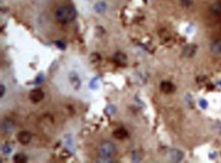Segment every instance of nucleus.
Segmentation results:
<instances>
[{
    "instance_id": "nucleus-6",
    "label": "nucleus",
    "mask_w": 221,
    "mask_h": 163,
    "mask_svg": "<svg viewBox=\"0 0 221 163\" xmlns=\"http://www.w3.org/2000/svg\"><path fill=\"white\" fill-rule=\"evenodd\" d=\"M17 140H18V142L24 144V145L29 144L32 140V134L28 131L21 132H18L17 134Z\"/></svg>"
},
{
    "instance_id": "nucleus-13",
    "label": "nucleus",
    "mask_w": 221,
    "mask_h": 163,
    "mask_svg": "<svg viewBox=\"0 0 221 163\" xmlns=\"http://www.w3.org/2000/svg\"><path fill=\"white\" fill-rule=\"evenodd\" d=\"M115 60L117 61L118 63H125L126 62V55L123 54V53L119 52V53H116L115 56H114Z\"/></svg>"
},
{
    "instance_id": "nucleus-1",
    "label": "nucleus",
    "mask_w": 221,
    "mask_h": 163,
    "mask_svg": "<svg viewBox=\"0 0 221 163\" xmlns=\"http://www.w3.org/2000/svg\"><path fill=\"white\" fill-rule=\"evenodd\" d=\"M77 17V10L73 6L63 5L58 7L55 11V17L61 24H67L73 22Z\"/></svg>"
},
{
    "instance_id": "nucleus-3",
    "label": "nucleus",
    "mask_w": 221,
    "mask_h": 163,
    "mask_svg": "<svg viewBox=\"0 0 221 163\" xmlns=\"http://www.w3.org/2000/svg\"><path fill=\"white\" fill-rule=\"evenodd\" d=\"M29 97L33 102H39L44 98V92L41 89H34L30 92Z\"/></svg>"
},
{
    "instance_id": "nucleus-14",
    "label": "nucleus",
    "mask_w": 221,
    "mask_h": 163,
    "mask_svg": "<svg viewBox=\"0 0 221 163\" xmlns=\"http://www.w3.org/2000/svg\"><path fill=\"white\" fill-rule=\"evenodd\" d=\"M105 9H106V4L104 2H98L95 5V10L97 11V12H99V13L104 12Z\"/></svg>"
},
{
    "instance_id": "nucleus-12",
    "label": "nucleus",
    "mask_w": 221,
    "mask_h": 163,
    "mask_svg": "<svg viewBox=\"0 0 221 163\" xmlns=\"http://www.w3.org/2000/svg\"><path fill=\"white\" fill-rule=\"evenodd\" d=\"M27 160H28V158L25 154L17 153L14 155V157H13V161L16 163H25V162H27Z\"/></svg>"
},
{
    "instance_id": "nucleus-15",
    "label": "nucleus",
    "mask_w": 221,
    "mask_h": 163,
    "mask_svg": "<svg viewBox=\"0 0 221 163\" xmlns=\"http://www.w3.org/2000/svg\"><path fill=\"white\" fill-rule=\"evenodd\" d=\"M211 10L215 14H220L221 13V4L220 3H215V4H213L211 7Z\"/></svg>"
},
{
    "instance_id": "nucleus-20",
    "label": "nucleus",
    "mask_w": 221,
    "mask_h": 163,
    "mask_svg": "<svg viewBox=\"0 0 221 163\" xmlns=\"http://www.w3.org/2000/svg\"><path fill=\"white\" fill-rule=\"evenodd\" d=\"M200 105H202V107H206V106H207V102H206L205 100H201L200 101Z\"/></svg>"
},
{
    "instance_id": "nucleus-2",
    "label": "nucleus",
    "mask_w": 221,
    "mask_h": 163,
    "mask_svg": "<svg viewBox=\"0 0 221 163\" xmlns=\"http://www.w3.org/2000/svg\"><path fill=\"white\" fill-rule=\"evenodd\" d=\"M116 147L112 142L105 141L103 142L99 147V161L108 162L111 160V157L115 154Z\"/></svg>"
},
{
    "instance_id": "nucleus-9",
    "label": "nucleus",
    "mask_w": 221,
    "mask_h": 163,
    "mask_svg": "<svg viewBox=\"0 0 221 163\" xmlns=\"http://www.w3.org/2000/svg\"><path fill=\"white\" fill-rule=\"evenodd\" d=\"M113 136H114L115 139L123 140V139H125L127 136H129V134H127V132L125 130V128H117V130L114 131Z\"/></svg>"
},
{
    "instance_id": "nucleus-7",
    "label": "nucleus",
    "mask_w": 221,
    "mask_h": 163,
    "mask_svg": "<svg viewBox=\"0 0 221 163\" xmlns=\"http://www.w3.org/2000/svg\"><path fill=\"white\" fill-rule=\"evenodd\" d=\"M13 128H14V124H13V122L11 120L5 119V120L2 121V123H1V131H2V132L9 134V132H11L13 131Z\"/></svg>"
},
{
    "instance_id": "nucleus-18",
    "label": "nucleus",
    "mask_w": 221,
    "mask_h": 163,
    "mask_svg": "<svg viewBox=\"0 0 221 163\" xmlns=\"http://www.w3.org/2000/svg\"><path fill=\"white\" fill-rule=\"evenodd\" d=\"M0 90H1V94H0V96L3 97V96H4V93H5V87H4V85H1V87H0Z\"/></svg>"
},
{
    "instance_id": "nucleus-11",
    "label": "nucleus",
    "mask_w": 221,
    "mask_h": 163,
    "mask_svg": "<svg viewBox=\"0 0 221 163\" xmlns=\"http://www.w3.org/2000/svg\"><path fill=\"white\" fill-rule=\"evenodd\" d=\"M211 50H212V52L216 53V54L221 53V40H216L212 43Z\"/></svg>"
},
{
    "instance_id": "nucleus-8",
    "label": "nucleus",
    "mask_w": 221,
    "mask_h": 163,
    "mask_svg": "<svg viewBox=\"0 0 221 163\" xmlns=\"http://www.w3.org/2000/svg\"><path fill=\"white\" fill-rule=\"evenodd\" d=\"M160 90L162 91L163 93L169 94V93L173 92V91H174V86H173V84H172L171 82L163 81V82L160 84Z\"/></svg>"
},
{
    "instance_id": "nucleus-16",
    "label": "nucleus",
    "mask_w": 221,
    "mask_h": 163,
    "mask_svg": "<svg viewBox=\"0 0 221 163\" xmlns=\"http://www.w3.org/2000/svg\"><path fill=\"white\" fill-rule=\"evenodd\" d=\"M11 151H12V146L9 145V144H6V145H4L2 147V152L4 153L5 155L10 154Z\"/></svg>"
},
{
    "instance_id": "nucleus-19",
    "label": "nucleus",
    "mask_w": 221,
    "mask_h": 163,
    "mask_svg": "<svg viewBox=\"0 0 221 163\" xmlns=\"http://www.w3.org/2000/svg\"><path fill=\"white\" fill-rule=\"evenodd\" d=\"M57 46H59L62 49V48H65V44L63 43V42H61V41H58V42H57Z\"/></svg>"
},
{
    "instance_id": "nucleus-4",
    "label": "nucleus",
    "mask_w": 221,
    "mask_h": 163,
    "mask_svg": "<svg viewBox=\"0 0 221 163\" xmlns=\"http://www.w3.org/2000/svg\"><path fill=\"white\" fill-rule=\"evenodd\" d=\"M68 79H69L70 85L73 86V88L74 90H78V89H80V87H81V79H80V77H78V75L77 74V73H74V71L69 73Z\"/></svg>"
},
{
    "instance_id": "nucleus-17",
    "label": "nucleus",
    "mask_w": 221,
    "mask_h": 163,
    "mask_svg": "<svg viewBox=\"0 0 221 163\" xmlns=\"http://www.w3.org/2000/svg\"><path fill=\"white\" fill-rule=\"evenodd\" d=\"M181 2L182 6H185V7H190L193 3L192 0H181Z\"/></svg>"
},
{
    "instance_id": "nucleus-10",
    "label": "nucleus",
    "mask_w": 221,
    "mask_h": 163,
    "mask_svg": "<svg viewBox=\"0 0 221 163\" xmlns=\"http://www.w3.org/2000/svg\"><path fill=\"white\" fill-rule=\"evenodd\" d=\"M195 53H196V46H194V45H188L183 49V55L186 57H192Z\"/></svg>"
},
{
    "instance_id": "nucleus-5",
    "label": "nucleus",
    "mask_w": 221,
    "mask_h": 163,
    "mask_svg": "<svg viewBox=\"0 0 221 163\" xmlns=\"http://www.w3.org/2000/svg\"><path fill=\"white\" fill-rule=\"evenodd\" d=\"M168 157L171 161L173 162H179L182 160L183 158V153L181 152V150H177V149H172L169 151L168 153Z\"/></svg>"
}]
</instances>
